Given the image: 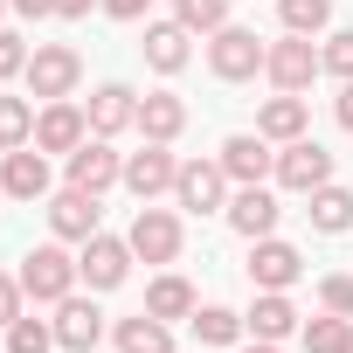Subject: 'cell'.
<instances>
[{
    "label": "cell",
    "instance_id": "cell-36",
    "mask_svg": "<svg viewBox=\"0 0 353 353\" xmlns=\"http://www.w3.org/2000/svg\"><path fill=\"white\" fill-rule=\"evenodd\" d=\"M97 8H104V14H111V21H139V14H145V8H152V0H97Z\"/></svg>",
    "mask_w": 353,
    "mask_h": 353
},
{
    "label": "cell",
    "instance_id": "cell-9",
    "mask_svg": "<svg viewBox=\"0 0 353 353\" xmlns=\"http://www.w3.org/2000/svg\"><path fill=\"white\" fill-rule=\"evenodd\" d=\"M173 181H181V159H173L166 145H139V152H125V188L139 194V201H159V194H173Z\"/></svg>",
    "mask_w": 353,
    "mask_h": 353
},
{
    "label": "cell",
    "instance_id": "cell-18",
    "mask_svg": "<svg viewBox=\"0 0 353 353\" xmlns=\"http://www.w3.org/2000/svg\"><path fill=\"white\" fill-rule=\"evenodd\" d=\"M97 339H104V312L70 291V298L56 305V346H63V353H90Z\"/></svg>",
    "mask_w": 353,
    "mask_h": 353
},
{
    "label": "cell",
    "instance_id": "cell-23",
    "mask_svg": "<svg viewBox=\"0 0 353 353\" xmlns=\"http://www.w3.org/2000/svg\"><path fill=\"white\" fill-rule=\"evenodd\" d=\"M305 215H312L319 236H346V229H353V188H339V181L312 188V194H305Z\"/></svg>",
    "mask_w": 353,
    "mask_h": 353
},
{
    "label": "cell",
    "instance_id": "cell-4",
    "mask_svg": "<svg viewBox=\"0 0 353 353\" xmlns=\"http://www.w3.org/2000/svg\"><path fill=\"white\" fill-rule=\"evenodd\" d=\"M263 56H270V42H256V28H215V42H208V70L222 77V83H250L256 70H263Z\"/></svg>",
    "mask_w": 353,
    "mask_h": 353
},
{
    "label": "cell",
    "instance_id": "cell-21",
    "mask_svg": "<svg viewBox=\"0 0 353 353\" xmlns=\"http://www.w3.org/2000/svg\"><path fill=\"white\" fill-rule=\"evenodd\" d=\"M305 125H312V111H305V97H298V90H277V97L256 111V132H263L270 145H291V139H305Z\"/></svg>",
    "mask_w": 353,
    "mask_h": 353
},
{
    "label": "cell",
    "instance_id": "cell-40",
    "mask_svg": "<svg viewBox=\"0 0 353 353\" xmlns=\"http://www.w3.org/2000/svg\"><path fill=\"white\" fill-rule=\"evenodd\" d=\"M243 353H277V339H250V346H243Z\"/></svg>",
    "mask_w": 353,
    "mask_h": 353
},
{
    "label": "cell",
    "instance_id": "cell-1",
    "mask_svg": "<svg viewBox=\"0 0 353 353\" xmlns=\"http://www.w3.org/2000/svg\"><path fill=\"white\" fill-rule=\"evenodd\" d=\"M14 277H21V291H28L35 305H63V298L77 291V277H83V270H77V256H70L63 243H42V250H28V256H21V270H14Z\"/></svg>",
    "mask_w": 353,
    "mask_h": 353
},
{
    "label": "cell",
    "instance_id": "cell-33",
    "mask_svg": "<svg viewBox=\"0 0 353 353\" xmlns=\"http://www.w3.org/2000/svg\"><path fill=\"white\" fill-rule=\"evenodd\" d=\"M319 305H325V312H339V319H353V277H346V270L319 277Z\"/></svg>",
    "mask_w": 353,
    "mask_h": 353
},
{
    "label": "cell",
    "instance_id": "cell-37",
    "mask_svg": "<svg viewBox=\"0 0 353 353\" xmlns=\"http://www.w3.org/2000/svg\"><path fill=\"white\" fill-rule=\"evenodd\" d=\"M8 8L28 14V21H49V14H56V0H8Z\"/></svg>",
    "mask_w": 353,
    "mask_h": 353
},
{
    "label": "cell",
    "instance_id": "cell-8",
    "mask_svg": "<svg viewBox=\"0 0 353 353\" xmlns=\"http://www.w3.org/2000/svg\"><path fill=\"white\" fill-rule=\"evenodd\" d=\"M77 270H83V284H90V291H118V284L132 277V243L97 229V236L77 250Z\"/></svg>",
    "mask_w": 353,
    "mask_h": 353
},
{
    "label": "cell",
    "instance_id": "cell-30",
    "mask_svg": "<svg viewBox=\"0 0 353 353\" xmlns=\"http://www.w3.org/2000/svg\"><path fill=\"white\" fill-rule=\"evenodd\" d=\"M35 139V104L28 97H0V152H14Z\"/></svg>",
    "mask_w": 353,
    "mask_h": 353
},
{
    "label": "cell",
    "instance_id": "cell-11",
    "mask_svg": "<svg viewBox=\"0 0 353 353\" xmlns=\"http://www.w3.org/2000/svg\"><path fill=\"white\" fill-rule=\"evenodd\" d=\"M125 181V152H111V139H83L77 152H70V188H83V194H104V188H118Z\"/></svg>",
    "mask_w": 353,
    "mask_h": 353
},
{
    "label": "cell",
    "instance_id": "cell-32",
    "mask_svg": "<svg viewBox=\"0 0 353 353\" xmlns=\"http://www.w3.org/2000/svg\"><path fill=\"white\" fill-rule=\"evenodd\" d=\"M319 63H325V77H339V83H353V28H339V35H325V49H319Z\"/></svg>",
    "mask_w": 353,
    "mask_h": 353
},
{
    "label": "cell",
    "instance_id": "cell-3",
    "mask_svg": "<svg viewBox=\"0 0 353 353\" xmlns=\"http://www.w3.org/2000/svg\"><path fill=\"white\" fill-rule=\"evenodd\" d=\"M173 208H188V215H222V208H229V166H222V159H181Z\"/></svg>",
    "mask_w": 353,
    "mask_h": 353
},
{
    "label": "cell",
    "instance_id": "cell-28",
    "mask_svg": "<svg viewBox=\"0 0 353 353\" xmlns=\"http://www.w3.org/2000/svg\"><path fill=\"white\" fill-rule=\"evenodd\" d=\"M173 21L188 35H215V28H229V0H173Z\"/></svg>",
    "mask_w": 353,
    "mask_h": 353
},
{
    "label": "cell",
    "instance_id": "cell-22",
    "mask_svg": "<svg viewBox=\"0 0 353 353\" xmlns=\"http://www.w3.org/2000/svg\"><path fill=\"white\" fill-rule=\"evenodd\" d=\"M243 325H250L256 339H291V332H305V325H298V305H291L284 291H256V305L243 312Z\"/></svg>",
    "mask_w": 353,
    "mask_h": 353
},
{
    "label": "cell",
    "instance_id": "cell-10",
    "mask_svg": "<svg viewBox=\"0 0 353 353\" xmlns=\"http://www.w3.org/2000/svg\"><path fill=\"white\" fill-rule=\"evenodd\" d=\"M83 139H90V118H83V104L56 97V104H42V111H35V139H28V145H42V152H63V159H70Z\"/></svg>",
    "mask_w": 353,
    "mask_h": 353
},
{
    "label": "cell",
    "instance_id": "cell-35",
    "mask_svg": "<svg viewBox=\"0 0 353 353\" xmlns=\"http://www.w3.org/2000/svg\"><path fill=\"white\" fill-rule=\"evenodd\" d=\"M21 298H28V291H21V277H8V270H0V332L21 319Z\"/></svg>",
    "mask_w": 353,
    "mask_h": 353
},
{
    "label": "cell",
    "instance_id": "cell-5",
    "mask_svg": "<svg viewBox=\"0 0 353 353\" xmlns=\"http://www.w3.org/2000/svg\"><path fill=\"white\" fill-rule=\"evenodd\" d=\"M277 188H291V194H312V188H325L332 181V152L305 132V139H291V145H277V173H270Z\"/></svg>",
    "mask_w": 353,
    "mask_h": 353
},
{
    "label": "cell",
    "instance_id": "cell-25",
    "mask_svg": "<svg viewBox=\"0 0 353 353\" xmlns=\"http://www.w3.org/2000/svg\"><path fill=\"white\" fill-rule=\"evenodd\" d=\"M194 305H201V298H194V284H188V277H173V270L145 284V312H152V319H166V325H173V319H194Z\"/></svg>",
    "mask_w": 353,
    "mask_h": 353
},
{
    "label": "cell",
    "instance_id": "cell-38",
    "mask_svg": "<svg viewBox=\"0 0 353 353\" xmlns=\"http://www.w3.org/2000/svg\"><path fill=\"white\" fill-rule=\"evenodd\" d=\"M332 118L353 132V83H339V97H332Z\"/></svg>",
    "mask_w": 353,
    "mask_h": 353
},
{
    "label": "cell",
    "instance_id": "cell-29",
    "mask_svg": "<svg viewBox=\"0 0 353 353\" xmlns=\"http://www.w3.org/2000/svg\"><path fill=\"white\" fill-rule=\"evenodd\" d=\"M277 21H284V35H319L332 21V0H277Z\"/></svg>",
    "mask_w": 353,
    "mask_h": 353
},
{
    "label": "cell",
    "instance_id": "cell-13",
    "mask_svg": "<svg viewBox=\"0 0 353 353\" xmlns=\"http://www.w3.org/2000/svg\"><path fill=\"white\" fill-rule=\"evenodd\" d=\"M49 229H56V243H90V236L104 229V208H97V194H83V188H63V194H49Z\"/></svg>",
    "mask_w": 353,
    "mask_h": 353
},
{
    "label": "cell",
    "instance_id": "cell-26",
    "mask_svg": "<svg viewBox=\"0 0 353 353\" xmlns=\"http://www.w3.org/2000/svg\"><path fill=\"white\" fill-rule=\"evenodd\" d=\"M188 325H194V339H201V346H236V339L250 332V325H243V312H229V305H194V319H188Z\"/></svg>",
    "mask_w": 353,
    "mask_h": 353
},
{
    "label": "cell",
    "instance_id": "cell-6",
    "mask_svg": "<svg viewBox=\"0 0 353 353\" xmlns=\"http://www.w3.org/2000/svg\"><path fill=\"white\" fill-rule=\"evenodd\" d=\"M125 243H132V256H145V263H173V256H181V215L139 201V215H132Z\"/></svg>",
    "mask_w": 353,
    "mask_h": 353
},
{
    "label": "cell",
    "instance_id": "cell-14",
    "mask_svg": "<svg viewBox=\"0 0 353 353\" xmlns=\"http://www.w3.org/2000/svg\"><path fill=\"white\" fill-rule=\"evenodd\" d=\"M298 277H305V256L291 243H277V236H256L250 243V284L256 291H291Z\"/></svg>",
    "mask_w": 353,
    "mask_h": 353
},
{
    "label": "cell",
    "instance_id": "cell-16",
    "mask_svg": "<svg viewBox=\"0 0 353 353\" xmlns=\"http://www.w3.org/2000/svg\"><path fill=\"white\" fill-rule=\"evenodd\" d=\"M83 118H90L97 139H118L125 125H139V90H132V83H97L90 104H83Z\"/></svg>",
    "mask_w": 353,
    "mask_h": 353
},
{
    "label": "cell",
    "instance_id": "cell-17",
    "mask_svg": "<svg viewBox=\"0 0 353 353\" xmlns=\"http://www.w3.org/2000/svg\"><path fill=\"white\" fill-rule=\"evenodd\" d=\"M222 166H229L236 188H256V181H270V173H277V152H270L263 132H236V139L222 145Z\"/></svg>",
    "mask_w": 353,
    "mask_h": 353
},
{
    "label": "cell",
    "instance_id": "cell-24",
    "mask_svg": "<svg viewBox=\"0 0 353 353\" xmlns=\"http://www.w3.org/2000/svg\"><path fill=\"white\" fill-rule=\"evenodd\" d=\"M111 339H118V353H173V325H166V319H152V312L118 319V325H111Z\"/></svg>",
    "mask_w": 353,
    "mask_h": 353
},
{
    "label": "cell",
    "instance_id": "cell-2",
    "mask_svg": "<svg viewBox=\"0 0 353 353\" xmlns=\"http://www.w3.org/2000/svg\"><path fill=\"white\" fill-rule=\"evenodd\" d=\"M21 83H28V97H42V104H56V97H77V83H83V56H77L70 42H42V49L28 56Z\"/></svg>",
    "mask_w": 353,
    "mask_h": 353
},
{
    "label": "cell",
    "instance_id": "cell-27",
    "mask_svg": "<svg viewBox=\"0 0 353 353\" xmlns=\"http://www.w3.org/2000/svg\"><path fill=\"white\" fill-rule=\"evenodd\" d=\"M305 353H353V319H339V312L305 319Z\"/></svg>",
    "mask_w": 353,
    "mask_h": 353
},
{
    "label": "cell",
    "instance_id": "cell-41",
    "mask_svg": "<svg viewBox=\"0 0 353 353\" xmlns=\"http://www.w3.org/2000/svg\"><path fill=\"white\" fill-rule=\"evenodd\" d=\"M0 14H8V0H0Z\"/></svg>",
    "mask_w": 353,
    "mask_h": 353
},
{
    "label": "cell",
    "instance_id": "cell-20",
    "mask_svg": "<svg viewBox=\"0 0 353 353\" xmlns=\"http://www.w3.org/2000/svg\"><path fill=\"white\" fill-rule=\"evenodd\" d=\"M139 132H145L152 145H173V139L188 132V104L173 97V90H145V97H139Z\"/></svg>",
    "mask_w": 353,
    "mask_h": 353
},
{
    "label": "cell",
    "instance_id": "cell-39",
    "mask_svg": "<svg viewBox=\"0 0 353 353\" xmlns=\"http://www.w3.org/2000/svg\"><path fill=\"white\" fill-rule=\"evenodd\" d=\"M56 14H63V21H83V14H90V0H56Z\"/></svg>",
    "mask_w": 353,
    "mask_h": 353
},
{
    "label": "cell",
    "instance_id": "cell-7",
    "mask_svg": "<svg viewBox=\"0 0 353 353\" xmlns=\"http://www.w3.org/2000/svg\"><path fill=\"white\" fill-rule=\"evenodd\" d=\"M325 63H319V49H312V35H277L270 42V56H263V77L277 83V90H312V77H319Z\"/></svg>",
    "mask_w": 353,
    "mask_h": 353
},
{
    "label": "cell",
    "instance_id": "cell-31",
    "mask_svg": "<svg viewBox=\"0 0 353 353\" xmlns=\"http://www.w3.org/2000/svg\"><path fill=\"white\" fill-rule=\"evenodd\" d=\"M49 346H56V319H28L21 312L8 325V353H49Z\"/></svg>",
    "mask_w": 353,
    "mask_h": 353
},
{
    "label": "cell",
    "instance_id": "cell-12",
    "mask_svg": "<svg viewBox=\"0 0 353 353\" xmlns=\"http://www.w3.org/2000/svg\"><path fill=\"white\" fill-rule=\"evenodd\" d=\"M0 194H14V201H49V152H42V145L0 152Z\"/></svg>",
    "mask_w": 353,
    "mask_h": 353
},
{
    "label": "cell",
    "instance_id": "cell-15",
    "mask_svg": "<svg viewBox=\"0 0 353 353\" xmlns=\"http://www.w3.org/2000/svg\"><path fill=\"white\" fill-rule=\"evenodd\" d=\"M222 215H229V229H236L243 243H256V236H277V215H284V208H277V194L256 181V188H236Z\"/></svg>",
    "mask_w": 353,
    "mask_h": 353
},
{
    "label": "cell",
    "instance_id": "cell-34",
    "mask_svg": "<svg viewBox=\"0 0 353 353\" xmlns=\"http://www.w3.org/2000/svg\"><path fill=\"white\" fill-rule=\"evenodd\" d=\"M21 70H28V42L14 28H0V77H21Z\"/></svg>",
    "mask_w": 353,
    "mask_h": 353
},
{
    "label": "cell",
    "instance_id": "cell-19",
    "mask_svg": "<svg viewBox=\"0 0 353 353\" xmlns=\"http://www.w3.org/2000/svg\"><path fill=\"white\" fill-rule=\"evenodd\" d=\"M188 42H194V35H188L181 21H145V42H139V49H145V63H152L159 77H181L188 56H194Z\"/></svg>",
    "mask_w": 353,
    "mask_h": 353
}]
</instances>
